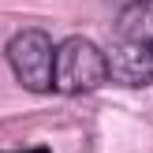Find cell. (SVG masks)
Segmentation results:
<instances>
[{"label": "cell", "mask_w": 153, "mask_h": 153, "mask_svg": "<svg viewBox=\"0 0 153 153\" xmlns=\"http://www.w3.org/2000/svg\"><path fill=\"white\" fill-rule=\"evenodd\" d=\"M116 34L131 37V41H142L146 49H153V0H134V4L120 7Z\"/></svg>", "instance_id": "obj_4"}, {"label": "cell", "mask_w": 153, "mask_h": 153, "mask_svg": "<svg viewBox=\"0 0 153 153\" xmlns=\"http://www.w3.org/2000/svg\"><path fill=\"white\" fill-rule=\"evenodd\" d=\"M127 4H134V0H123V7H127Z\"/></svg>", "instance_id": "obj_6"}, {"label": "cell", "mask_w": 153, "mask_h": 153, "mask_svg": "<svg viewBox=\"0 0 153 153\" xmlns=\"http://www.w3.org/2000/svg\"><path fill=\"white\" fill-rule=\"evenodd\" d=\"M108 82V56L86 37H67L56 49V90L60 94H94Z\"/></svg>", "instance_id": "obj_2"}, {"label": "cell", "mask_w": 153, "mask_h": 153, "mask_svg": "<svg viewBox=\"0 0 153 153\" xmlns=\"http://www.w3.org/2000/svg\"><path fill=\"white\" fill-rule=\"evenodd\" d=\"M4 153H49L45 146H30V149H4Z\"/></svg>", "instance_id": "obj_5"}, {"label": "cell", "mask_w": 153, "mask_h": 153, "mask_svg": "<svg viewBox=\"0 0 153 153\" xmlns=\"http://www.w3.org/2000/svg\"><path fill=\"white\" fill-rule=\"evenodd\" d=\"M7 64L22 90H30V94L56 90V49L45 30H19L7 41Z\"/></svg>", "instance_id": "obj_1"}, {"label": "cell", "mask_w": 153, "mask_h": 153, "mask_svg": "<svg viewBox=\"0 0 153 153\" xmlns=\"http://www.w3.org/2000/svg\"><path fill=\"white\" fill-rule=\"evenodd\" d=\"M108 56V79L120 82L127 90H142L153 82V49H146L142 41H131V37H112V45L105 49Z\"/></svg>", "instance_id": "obj_3"}]
</instances>
